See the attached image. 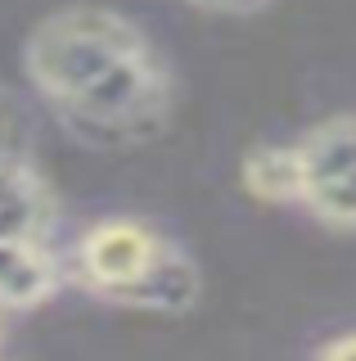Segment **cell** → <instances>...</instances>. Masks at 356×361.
<instances>
[{"mask_svg": "<svg viewBox=\"0 0 356 361\" xmlns=\"http://www.w3.org/2000/svg\"><path fill=\"white\" fill-rule=\"evenodd\" d=\"M23 73L46 113L86 149L158 140L176 109V77L140 23L104 5L54 9L27 32Z\"/></svg>", "mask_w": 356, "mask_h": 361, "instance_id": "obj_1", "label": "cell"}, {"mask_svg": "<svg viewBox=\"0 0 356 361\" xmlns=\"http://www.w3.org/2000/svg\"><path fill=\"white\" fill-rule=\"evenodd\" d=\"M68 285L131 312L181 316L203 293L190 248L140 217H99L63 253Z\"/></svg>", "mask_w": 356, "mask_h": 361, "instance_id": "obj_2", "label": "cell"}, {"mask_svg": "<svg viewBox=\"0 0 356 361\" xmlns=\"http://www.w3.org/2000/svg\"><path fill=\"white\" fill-rule=\"evenodd\" d=\"M303 208L329 231H356V113H333L298 135Z\"/></svg>", "mask_w": 356, "mask_h": 361, "instance_id": "obj_3", "label": "cell"}, {"mask_svg": "<svg viewBox=\"0 0 356 361\" xmlns=\"http://www.w3.org/2000/svg\"><path fill=\"white\" fill-rule=\"evenodd\" d=\"M54 226H59V203L46 172L32 158L0 163V240L50 244Z\"/></svg>", "mask_w": 356, "mask_h": 361, "instance_id": "obj_4", "label": "cell"}, {"mask_svg": "<svg viewBox=\"0 0 356 361\" xmlns=\"http://www.w3.org/2000/svg\"><path fill=\"white\" fill-rule=\"evenodd\" d=\"M68 285V262L50 244L0 240V312H32Z\"/></svg>", "mask_w": 356, "mask_h": 361, "instance_id": "obj_5", "label": "cell"}, {"mask_svg": "<svg viewBox=\"0 0 356 361\" xmlns=\"http://www.w3.org/2000/svg\"><path fill=\"white\" fill-rule=\"evenodd\" d=\"M243 195L266 208H303V158L298 140L288 145H258L239 163Z\"/></svg>", "mask_w": 356, "mask_h": 361, "instance_id": "obj_6", "label": "cell"}, {"mask_svg": "<svg viewBox=\"0 0 356 361\" xmlns=\"http://www.w3.org/2000/svg\"><path fill=\"white\" fill-rule=\"evenodd\" d=\"M23 140H27L23 109H18V99L9 95V86H0V163L27 158V154H23Z\"/></svg>", "mask_w": 356, "mask_h": 361, "instance_id": "obj_7", "label": "cell"}, {"mask_svg": "<svg viewBox=\"0 0 356 361\" xmlns=\"http://www.w3.org/2000/svg\"><path fill=\"white\" fill-rule=\"evenodd\" d=\"M311 361H356V330H348V334H333L329 343H320Z\"/></svg>", "mask_w": 356, "mask_h": 361, "instance_id": "obj_8", "label": "cell"}, {"mask_svg": "<svg viewBox=\"0 0 356 361\" xmlns=\"http://www.w3.org/2000/svg\"><path fill=\"white\" fill-rule=\"evenodd\" d=\"M194 9H208V14H253L266 0H190Z\"/></svg>", "mask_w": 356, "mask_h": 361, "instance_id": "obj_9", "label": "cell"}]
</instances>
